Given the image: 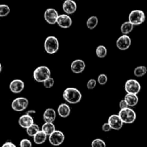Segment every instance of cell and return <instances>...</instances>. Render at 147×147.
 <instances>
[{
  "label": "cell",
  "instance_id": "cell-32",
  "mask_svg": "<svg viewBox=\"0 0 147 147\" xmlns=\"http://www.w3.org/2000/svg\"><path fill=\"white\" fill-rule=\"evenodd\" d=\"M96 84H97V81H96L95 79H90V80H89L88 82L87 88L89 90H92V89H93L96 87Z\"/></svg>",
  "mask_w": 147,
  "mask_h": 147
},
{
  "label": "cell",
  "instance_id": "cell-33",
  "mask_svg": "<svg viewBox=\"0 0 147 147\" xmlns=\"http://www.w3.org/2000/svg\"><path fill=\"white\" fill-rule=\"evenodd\" d=\"M102 129L104 132H109L112 129V128L111 127V126L109 125V123H105L103 125V127H102Z\"/></svg>",
  "mask_w": 147,
  "mask_h": 147
},
{
  "label": "cell",
  "instance_id": "cell-10",
  "mask_svg": "<svg viewBox=\"0 0 147 147\" xmlns=\"http://www.w3.org/2000/svg\"><path fill=\"white\" fill-rule=\"evenodd\" d=\"M131 44V40L128 35L121 36L116 41V46L121 50H126L129 48Z\"/></svg>",
  "mask_w": 147,
  "mask_h": 147
},
{
  "label": "cell",
  "instance_id": "cell-7",
  "mask_svg": "<svg viewBox=\"0 0 147 147\" xmlns=\"http://www.w3.org/2000/svg\"><path fill=\"white\" fill-rule=\"evenodd\" d=\"M29 104V100L25 98H17L11 103V108L15 111H22L25 110Z\"/></svg>",
  "mask_w": 147,
  "mask_h": 147
},
{
  "label": "cell",
  "instance_id": "cell-35",
  "mask_svg": "<svg viewBox=\"0 0 147 147\" xmlns=\"http://www.w3.org/2000/svg\"><path fill=\"white\" fill-rule=\"evenodd\" d=\"M1 147H17V146H16L15 145L12 143V142H6V143H4Z\"/></svg>",
  "mask_w": 147,
  "mask_h": 147
},
{
  "label": "cell",
  "instance_id": "cell-22",
  "mask_svg": "<svg viewBox=\"0 0 147 147\" xmlns=\"http://www.w3.org/2000/svg\"><path fill=\"white\" fill-rule=\"evenodd\" d=\"M134 29V24H132L130 22H125L124 23H123V24L121 25V32H122V34H125V35H127L128 34L132 32Z\"/></svg>",
  "mask_w": 147,
  "mask_h": 147
},
{
  "label": "cell",
  "instance_id": "cell-31",
  "mask_svg": "<svg viewBox=\"0 0 147 147\" xmlns=\"http://www.w3.org/2000/svg\"><path fill=\"white\" fill-rule=\"evenodd\" d=\"M20 147H32V145L31 142L29 139H24L21 140L20 143Z\"/></svg>",
  "mask_w": 147,
  "mask_h": 147
},
{
  "label": "cell",
  "instance_id": "cell-14",
  "mask_svg": "<svg viewBox=\"0 0 147 147\" xmlns=\"http://www.w3.org/2000/svg\"><path fill=\"white\" fill-rule=\"evenodd\" d=\"M19 124L23 129H28L34 124V119L30 115H23L19 119Z\"/></svg>",
  "mask_w": 147,
  "mask_h": 147
},
{
  "label": "cell",
  "instance_id": "cell-30",
  "mask_svg": "<svg viewBox=\"0 0 147 147\" xmlns=\"http://www.w3.org/2000/svg\"><path fill=\"white\" fill-rule=\"evenodd\" d=\"M107 81H108V78L107 76H106V75L100 74L99 75L98 77V83L100 85L103 86V85H105L106 83H107Z\"/></svg>",
  "mask_w": 147,
  "mask_h": 147
},
{
  "label": "cell",
  "instance_id": "cell-29",
  "mask_svg": "<svg viewBox=\"0 0 147 147\" xmlns=\"http://www.w3.org/2000/svg\"><path fill=\"white\" fill-rule=\"evenodd\" d=\"M54 83H55V80L53 78H48L47 80H46L43 83V85H44V87L45 88H51L53 86H54Z\"/></svg>",
  "mask_w": 147,
  "mask_h": 147
},
{
  "label": "cell",
  "instance_id": "cell-21",
  "mask_svg": "<svg viewBox=\"0 0 147 147\" xmlns=\"http://www.w3.org/2000/svg\"><path fill=\"white\" fill-rule=\"evenodd\" d=\"M42 131L45 134H46L47 136H50L53 132L56 131L55 126L53 123H45L42 125Z\"/></svg>",
  "mask_w": 147,
  "mask_h": 147
},
{
  "label": "cell",
  "instance_id": "cell-13",
  "mask_svg": "<svg viewBox=\"0 0 147 147\" xmlns=\"http://www.w3.org/2000/svg\"><path fill=\"white\" fill-rule=\"evenodd\" d=\"M24 83L22 80L20 79L13 80L9 84V89L12 93H20L24 90Z\"/></svg>",
  "mask_w": 147,
  "mask_h": 147
},
{
  "label": "cell",
  "instance_id": "cell-8",
  "mask_svg": "<svg viewBox=\"0 0 147 147\" xmlns=\"http://www.w3.org/2000/svg\"><path fill=\"white\" fill-rule=\"evenodd\" d=\"M65 140V135L60 131H55L49 136V142L53 146H60Z\"/></svg>",
  "mask_w": 147,
  "mask_h": 147
},
{
  "label": "cell",
  "instance_id": "cell-20",
  "mask_svg": "<svg viewBox=\"0 0 147 147\" xmlns=\"http://www.w3.org/2000/svg\"><path fill=\"white\" fill-rule=\"evenodd\" d=\"M47 135L46 134H45L42 131H40L35 136H34V142L36 144H42L43 143H45L47 139Z\"/></svg>",
  "mask_w": 147,
  "mask_h": 147
},
{
  "label": "cell",
  "instance_id": "cell-6",
  "mask_svg": "<svg viewBox=\"0 0 147 147\" xmlns=\"http://www.w3.org/2000/svg\"><path fill=\"white\" fill-rule=\"evenodd\" d=\"M125 90L129 94L137 95L141 90V85L134 79H129L125 84Z\"/></svg>",
  "mask_w": 147,
  "mask_h": 147
},
{
  "label": "cell",
  "instance_id": "cell-24",
  "mask_svg": "<svg viewBox=\"0 0 147 147\" xmlns=\"http://www.w3.org/2000/svg\"><path fill=\"white\" fill-rule=\"evenodd\" d=\"M96 55L99 57V58H104L107 55V49L105 46L103 45H99L96 48Z\"/></svg>",
  "mask_w": 147,
  "mask_h": 147
},
{
  "label": "cell",
  "instance_id": "cell-18",
  "mask_svg": "<svg viewBox=\"0 0 147 147\" xmlns=\"http://www.w3.org/2000/svg\"><path fill=\"white\" fill-rule=\"evenodd\" d=\"M57 113L62 118H67L70 113V108L66 103H62L57 109Z\"/></svg>",
  "mask_w": 147,
  "mask_h": 147
},
{
  "label": "cell",
  "instance_id": "cell-27",
  "mask_svg": "<svg viewBox=\"0 0 147 147\" xmlns=\"http://www.w3.org/2000/svg\"><path fill=\"white\" fill-rule=\"evenodd\" d=\"M10 12V8L6 4L0 5V17H3L8 15Z\"/></svg>",
  "mask_w": 147,
  "mask_h": 147
},
{
  "label": "cell",
  "instance_id": "cell-4",
  "mask_svg": "<svg viewBox=\"0 0 147 147\" xmlns=\"http://www.w3.org/2000/svg\"><path fill=\"white\" fill-rule=\"evenodd\" d=\"M119 116L122 120V121L127 124L134 123L136 120V115L134 111L130 108L121 109L119 112Z\"/></svg>",
  "mask_w": 147,
  "mask_h": 147
},
{
  "label": "cell",
  "instance_id": "cell-1",
  "mask_svg": "<svg viewBox=\"0 0 147 147\" xmlns=\"http://www.w3.org/2000/svg\"><path fill=\"white\" fill-rule=\"evenodd\" d=\"M63 97L67 103H71V104H76L81 100L82 94L77 88H67L63 92Z\"/></svg>",
  "mask_w": 147,
  "mask_h": 147
},
{
  "label": "cell",
  "instance_id": "cell-5",
  "mask_svg": "<svg viewBox=\"0 0 147 147\" xmlns=\"http://www.w3.org/2000/svg\"><path fill=\"white\" fill-rule=\"evenodd\" d=\"M145 14L142 10H133L129 16V20L134 25H139L145 21Z\"/></svg>",
  "mask_w": 147,
  "mask_h": 147
},
{
  "label": "cell",
  "instance_id": "cell-17",
  "mask_svg": "<svg viewBox=\"0 0 147 147\" xmlns=\"http://www.w3.org/2000/svg\"><path fill=\"white\" fill-rule=\"evenodd\" d=\"M56 119V112L53 109L49 108L43 113V120L45 123H53Z\"/></svg>",
  "mask_w": 147,
  "mask_h": 147
},
{
  "label": "cell",
  "instance_id": "cell-19",
  "mask_svg": "<svg viewBox=\"0 0 147 147\" xmlns=\"http://www.w3.org/2000/svg\"><path fill=\"white\" fill-rule=\"evenodd\" d=\"M124 100H126L127 104L129 105V106L134 107L139 102V98L135 94H129V93H127L126 95V96H125Z\"/></svg>",
  "mask_w": 147,
  "mask_h": 147
},
{
  "label": "cell",
  "instance_id": "cell-23",
  "mask_svg": "<svg viewBox=\"0 0 147 147\" xmlns=\"http://www.w3.org/2000/svg\"><path fill=\"white\" fill-rule=\"evenodd\" d=\"M98 23V19L96 16H92L87 21V27L89 30H93Z\"/></svg>",
  "mask_w": 147,
  "mask_h": 147
},
{
  "label": "cell",
  "instance_id": "cell-9",
  "mask_svg": "<svg viewBox=\"0 0 147 147\" xmlns=\"http://www.w3.org/2000/svg\"><path fill=\"white\" fill-rule=\"evenodd\" d=\"M59 14L55 9H47L44 13V18L45 21L50 24H55L57 23Z\"/></svg>",
  "mask_w": 147,
  "mask_h": 147
},
{
  "label": "cell",
  "instance_id": "cell-2",
  "mask_svg": "<svg viewBox=\"0 0 147 147\" xmlns=\"http://www.w3.org/2000/svg\"><path fill=\"white\" fill-rule=\"evenodd\" d=\"M50 70L46 66H40L34 70L33 73L34 79L38 83H44L50 78Z\"/></svg>",
  "mask_w": 147,
  "mask_h": 147
},
{
  "label": "cell",
  "instance_id": "cell-37",
  "mask_svg": "<svg viewBox=\"0 0 147 147\" xmlns=\"http://www.w3.org/2000/svg\"><path fill=\"white\" fill-rule=\"evenodd\" d=\"M0 72H1V65L0 64Z\"/></svg>",
  "mask_w": 147,
  "mask_h": 147
},
{
  "label": "cell",
  "instance_id": "cell-12",
  "mask_svg": "<svg viewBox=\"0 0 147 147\" xmlns=\"http://www.w3.org/2000/svg\"><path fill=\"white\" fill-rule=\"evenodd\" d=\"M72 19L67 14H60L57 20V24L59 27L63 29H67L72 25Z\"/></svg>",
  "mask_w": 147,
  "mask_h": 147
},
{
  "label": "cell",
  "instance_id": "cell-11",
  "mask_svg": "<svg viewBox=\"0 0 147 147\" xmlns=\"http://www.w3.org/2000/svg\"><path fill=\"white\" fill-rule=\"evenodd\" d=\"M108 123H109L112 129H114V130H120L123 127V122L122 121V120L119 117V115H111L109 118Z\"/></svg>",
  "mask_w": 147,
  "mask_h": 147
},
{
  "label": "cell",
  "instance_id": "cell-34",
  "mask_svg": "<svg viewBox=\"0 0 147 147\" xmlns=\"http://www.w3.org/2000/svg\"><path fill=\"white\" fill-rule=\"evenodd\" d=\"M119 107H120L121 109H126V108H129V105L127 104L126 101L125 100H121L120 103H119Z\"/></svg>",
  "mask_w": 147,
  "mask_h": 147
},
{
  "label": "cell",
  "instance_id": "cell-28",
  "mask_svg": "<svg viewBox=\"0 0 147 147\" xmlns=\"http://www.w3.org/2000/svg\"><path fill=\"white\" fill-rule=\"evenodd\" d=\"M91 147H106V143L100 139H96L92 142Z\"/></svg>",
  "mask_w": 147,
  "mask_h": 147
},
{
  "label": "cell",
  "instance_id": "cell-25",
  "mask_svg": "<svg viewBox=\"0 0 147 147\" xmlns=\"http://www.w3.org/2000/svg\"><path fill=\"white\" fill-rule=\"evenodd\" d=\"M39 131H40V128H39L38 125L35 124V123L27 129V134L32 137H34Z\"/></svg>",
  "mask_w": 147,
  "mask_h": 147
},
{
  "label": "cell",
  "instance_id": "cell-3",
  "mask_svg": "<svg viewBox=\"0 0 147 147\" xmlns=\"http://www.w3.org/2000/svg\"><path fill=\"white\" fill-rule=\"evenodd\" d=\"M44 48L48 54H54L59 50L58 40L54 36H50L46 38L44 43Z\"/></svg>",
  "mask_w": 147,
  "mask_h": 147
},
{
  "label": "cell",
  "instance_id": "cell-15",
  "mask_svg": "<svg viewBox=\"0 0 147 147\" xmlns=\"http://www.w3.org/2000/svg\"><path fill=\"white\" fill-rule=\"evenodd\" d=\"M63 9L66 14H72L77 9V4L73 0H66L63 4Z\"/></svg>",
  "mask_w": 147,
  "mask_h": 147
},
{
  "label": "cell",
  "instance_id": "cell-26",
  "mask_svg": "<svg viewBox=\"0 0 147 147\" xmlns=\"http://www.w3.org/2000/svg\"><path fill=\"white\" fill-rule=\"evenodd\" d=\"M134 73V75L136 77H142V76H144V75H146V73H147V68L146 66H138V67H136V68H135Z\"/></svg>",
  "mask_w": 147,
  "mask_h": 147
},
{
  "label": "cell",
  "instance_id": "cell-16",
  "mask_svg": "<svg viewBox=\"0 0 147 147\" xmlns=\"http://www.w3.org/2000/svg\"><path fill=\"white\" fill-rule=\"evenodd\" d=\"M71 70L76 74H79L82 73L86 68V63L82 60H76L72 63Z\"/></svg>",
  "mask_w": 147,
  "mask_h": 147
},
{
  "label": "cell",
  "instance_id": "cell-36",
  "mask_svg": "<svg viewBox=\"0 0 147 147\" xmlns=\"http://www.w3.org/2000/svg\"><path fill=\"white\" fill-rule=\"evenodd\" d=\"M36 113L35 111H34V110H30V111H27V113H26V114L30 115V116H31L32 114H34V113Z\"/></svg>",
  "mask_w": 147,
  "mask_h": 147
}]
</instances>
